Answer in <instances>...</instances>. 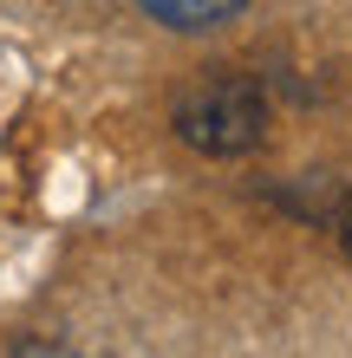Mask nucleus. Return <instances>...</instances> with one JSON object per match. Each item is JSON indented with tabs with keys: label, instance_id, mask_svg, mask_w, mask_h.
<instances>
[{
	"label": "nucleus",
	"instance_id": "1",
	"mask_svg": "<svg viewBox=\"0 0 352 358\" xmlns=\"http://www.w3.org/2000/svg\"><path fill=\"white\" fill-rule=\"evenodd\" d=\"M176 137L202 157H248L267 137V98L255 78H209L176 104Z\"/></svg>",
	"mask_w": 352,
	"mask_h": 358
},
{
	"label": "nucleus",
	"instance_id": "2",
	"mask_svg": "<svg viewBox=\"0 0 352 358\" xmlns=\"http://www.w3.org/2000/svg\"><path fill=\"white\" fill-rule=\"evenodd\" d=\"M143 13L157 20V27L170 33H202V27H222V20H235L248 0H137Z\"/></svg>",
	"mask_w": 352,
	"mask_h": 358
},
{
	"label": "nucleus",
	"instance_id": "3",
	"mask_svg": "<svg viewBox=\"0 0 352 358\" xmlns=\"http://www.w3.org/2000/svg\"><path fill=\"white\" fill-rule=\"evenodd\" d=\"M13 358H72V352H59V345H33V339H20Z\"/></svg>",
	"mask_w": 352,
	"mask_h": 358
},
{
	"label": "nucleus",
	"instance_id": "4",
	"mask_svg": "<svg viewBox=\"0 0 352 358\" xmlns=\"http://www.w3.org/2000/svg\"><path fill=\"white\" fill-rule=\"evenodd\" d=\"M339 241H346V255H352V208L339 215Z\"/></svg>",
	"mask_w": 352,
	"mask_h": 358
}]
</instances>
